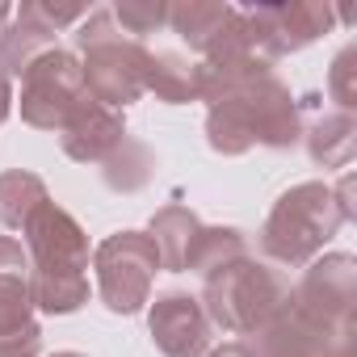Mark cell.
<instances>
[{"instance_id": "6da1fadb", "label": "cell", "mask_w": 357, "mask_h": 357, "mask_svg": "<svg viewBox=\"0 0 357 357\" xmlns=\"http://www.w3.org/2000/svg\"><path fill=\"white\" fill-rule=\"evenodd\" d=\"M76 43L84 51V89L93 101H101L105 109H122L130 101H139L143 76H147V47L126 38L114 22L109 9H97L84 17V26L76 30Z\"/></svg>"}, {"instance_id": "7a4b0ae2", "label": "cell", "mask_w": 357, "mask_h": 357, "mask_svg": "<svg viewBox=\"0 0 357 357\" xmlns=\"http://www.w3.org/2000/svg\"><path fill=\"white\" fill-rule=\"evenodd\" d=\"M340 223H344V219H340V211H336L332 185H324V181H303V185L286 190V194L273 202V211H269V219H265V227H261V248H265L273 261L298 269V265H311V261L324 252V244L340 231Z\"/></svg>"}, {"instance_id": "3957f363", "label": "cell", "mask_w": 357, "mask_h": 357, "mask_svg": "<svg viewBox=\"0 0 357 357\" xmlns=\"http://www.w3.org/2000/svg\"><path fill=\"white\" fill-rule=\"evenodd\" d=\"M286 303H290L286 282L269 265L240 257L206 278L202 311H206V319H215L231 336H257Z\"/></svg>"}, {"instance_id": "277c9868", "label": "cell", "mask_w": 357, "mask_h": 357, "mask_svg": "<svg viewBox=\"0 0 357 357\" xmlns=\"http://www.w3.org/2000/svg\"><path fill=\"white\" fill-rule=\"evenodd\" d=\"M93 269H97L101 303L114 315H135V311H143V303H151V282H155V269H160V252H155L151 236L118 231V236L97 244Z\"/></svg>"}, {"instance_id": "5b68a950", "label": "cell", "mask_w": 357, "mask_h": 357, "mask_svg": "<svg viewBox=\"0 0 357 357\" xmlns=\"http://www.w3.org/2000/svg\"><path fill=\"white\" fill-rule=\"evenodd\" d=\"M84 97V72L72 51H43L22 72V118L38 130H63V122Z\"/></svg>"}, {"instance_id": "8992f818", "label": "cell", "mask_w": 357, "mask_h": 357, "mask_svg": "<svg viewBox=\"0 0 357 357\" xmlns=\"http://www.w3.org/2000/svg\"><path fill=\"white\" fill-rule=\"evenodd\" d=\"M290 307L324 328L349 332L357 311V261L349 252H332L324 261H311L298 290L290 294Z\"/></svg>"}, {"instance_id": "52a82bcc", "label": "cell", "mask_w": 357, "mask_h": 357, "mask_svg": "<svg viewBox=\"0 0 357 357\" xmlns=\"http://www.w3.org/2000/svg\"><path fill=\"white\" fill-rule=\"evenodd\" d=\"M26 257L34 273H84L89 269V236L84 227L55 202H43L22 227Z\"/></svg>"}, {"instance_id": "ba28073f", "label": "cell", "mask_w": 357, "mask_h": 357, "mask_svg": "<svg viewBox=\"0 0 357 357\" xmlns=\"http://www.w3.org/2000/svg\"><path fill=\"white\" fill-rule=\"evenodd\" d=\"M227 101L240 109V118H244L252 143H261V147H290V143H298V135H303L298 105H294L290 89H286L273 72L248 80V84L236 89Z\"/></svg>"}, {"instance_id": "9c48e42d", "label": "cell", "mask_w": 357, "mask_h": 357, "mask_svg": "<svg viewBox=\"0 0 357 357\" xmlns=\"http://www.w3.org/2000/svg\"><path fill=\"white\" fill-rule=\"evenodd\" d=\"M252 357H357V332H336L303 319L290 303L257 332Z\"/></svg>"}, {"instance_id": "30bf717a", "label": "cell", "mask_w": 357, "mask_h": 357, "mask_svg": "<svg viewBox=\"0 0 357 357\" xmlns=\"http://www.w3.org/2000/svg\"><path fill=\"white\" fill-rule=\"evenodd\" d=\"M257 26V34L265 38L269 55L282 59L290 51H303L311 47L319 34L332 30L336 13L324 5V0H290V5H257V9H244Z\"/></svg>"}, {"instance_id": "8fae6325", "label": "cell", "mask_w": 357, "mask_h": 357, "mask_svg": "<svg viewBox=\"0 0 357 357\" xmlns=\"http://www.w3.org/2000/svg\"><path fill=\"white\" fill-rule=\"evenodd\" d=\"M151 340L164 357H206L211 353V319L198 298L172 290L151 303Z\"/></svg>"}, {"instance_id": "7c38bea8", "label": "cell", "mask_w": 357, "mask_h": 357, "mask_svg": "<svg viewBox=\"0 0 357 357\" xmlns=\"http://www.w3.org/2000/svg\"><path fill=\"white\" fill-rule=\"evenodd\" d=\"M122 139H126L122 114H118V109H105V105L93 101V97H84V101L72 109V118L63 122V130H59V143H63V151H68L76 164H101Z\"/></svg>"}, {"instance_id": "4fadbf2b", "label": "cell", "mask_w": 357, "mask_h": 357, "mask_svg": "<svg viewBox=\"0 0 357 357\" xmlns=\"http://www.w3.org/2000/svg\"><path fill=\"white\" fill-rule=\"evenodd\" d=\"M30 311V257L13 236H0V336L34 324Z\"/></svg>"}, {"instance_id": "5bb4252c", "label": "cell", "mask_w": 357, "mask_h": 357, "mask_svg": "<svg viewBox=\"0 0 357 357\" xmlns=\"http://www.w3.org/2000/svg\"><path fill=\"white\" fill-rule=\"evenodd\" d=\"M43 51H55V30L38 17V5L34 0H26V5L17 9L13 26L0 30V76H22Z\"/></svg>"}, {"instance_id": "9a60e30c", "label": "cell", "mask_w": 357, "mask_h": 357, "mask_svg": "<svg viewBox=\"0 0 357 357\" xmlns=\"http://www.w3.org/2000/svg\"><path fill=\"white\" fill-rule=\"evenodd\" d=\"M198 231H202V223H198V215L190 206H164V211H155V219H151V244L160 252V269L185 273V257H190Z\"/></svg>"}, {"instance_id": "2e32d148", "label": "cell", "mask_w": 357, "mask_h": 357, "mask_svg": "<svg viewBox=\"0 0 357 357\" xmlns=\"http://www.w3.org/2000/svg\"><path fill=\"white\" fill-rule=\"evenodd\" d=\"M231 5L223 0H181V5H168V26L181 34L194 51L206 55V47L223 34V26L231 22Z\"/></svg>"}, {"instance_id": "e0dca14e", "label": "cell", "mask_w": 357, "mask_h": 357, "mask_svg": "<svg viewBox=\"0 0 357 357\" xmlns=\"http://www.w3.org/2000/svg\"><path fill=\"white\" fill-rule=\"evenodd\" d=\"M307 151L319 168H349L353 151H357V122L353 114H328L311 126L307 135Z\"/></svg>"}, {"instance_id": "ac0fdd59", "label": "cell", "mask_w": 357, "mask_h": 357, "mask_svg": "<svg viewBox=\"0 0 357 357\" xmlns=\"http://www.w3.org/2000/svg\"><path fill=\"white\" fill-rule=\"evenodd\" d=\"M51 202L47 198V185H43V176L26 172V168H9V172H0V223L22 231L30 223V215Z\"/></svg>"}, {"instance_id": "d6986e66", "label": "cell", "mask_w": 357, "mask_h": 357, "mask_svg": "<svg viewBox=\"0 0 357 357\" xmlns=\"http://www.w3.org/2000/svg\"><path fill=\"white\" fill-rule=\"evenodd\" d=\"M143 89L155 93L168 105H181V101H198L194 93V63L172 55V51H147V76Z\"/></svg>"}, {"instance_id": "ffe728a7", "label": "cell", "mask_w": 357, "mask_h": 357, "mask_svg": "<svg viewBox=\"0 0 357 357\" xmlns=\"http://www.w3.org/2000/svg\"><path fill=\"white\" fill-rule=\"evenodd\" d=\"M30 298L43 315H72L89 303V273H34L30 269Z\"/></svg>"}, {"instance_id": "44dd1931", "label": "cell", "mask_w": 357, "mask_h": 357, "mask_svg": "<svg viewBox=\"0 0 357 357\" xmlns=\"http://www.w3.org/2000/svg\"><path fill=\"white\" fill-rule=\"evenodd\" d=\"M240 257H248V248H244V236L236 227H202L190 257H185V269L211 278V273H219L223 265H231Z\"/></svg>"}, {"instance_id": "7402d4cb", "label": "cell", "mask_w": 357, "mask_h": 357, "mask_svg": "<svg viewBox=\"0 0 357 357\" xmlns=\"http://www.w3.org/2000/svg\"><path fill=\"white\" fill-rule=\"evenodd\" d=\"M101 164H105V185L118 190V194H135V190H143V185L151 181V168H155L151 151H147L143 143H130V139H122Z\"/></svg>"}, {"instance_id": "603a6c76", "label": "cell", "mask_w": 357, "mask_h": 357, "mask_svg": "<svg viewBox=\"0 0 357 357\" xmlns=\"http://www.w3.org/2000/svg\"><path fill=\"white\" fill-rule=\"evenodd\" d=\"M206 139H211V147L219 155H244L248 147H257L252 135H248V126H244V118H240V109L227 97L211 105V114H206Z\"/></svg>"}, {"instance_id": "cb8c5ba5", "label": "cell", "mask_w": 357, "mask_h": 357, "mask_svg": "<svg viewBox=\"0 0 357 357\" xmlns=\"http://www.w3.org/2000/svg\"><path fill=\"white\" fill-rule=\"evenodd\" d=\"M109 13H114L118 30L130 34L135 43L168 26V5H164V0H118Z\"/></svg>"}, {"instance_id": "d4e9b609", "label": "cell", "mask_w": 357, "mask_h": 357, "mask_svg": "<svg viewBox=\"0 0 357 357\" xmlns=\"http://www.w3.org/2000/svg\"><path fill=\"white\" fill-rule=\"evenodd\" d=\"M328 89H332V101L340 105V114H353V105H357V47H344L336 55Z\"/></svg>"}, {"instance_id": "484cf974", "label": "cell", "mask_w": 357, "mask_h": 357, "mask_svg": "<svg viewBox=\"0 0 357 357\" xmlns=\"http://www.w3.org/2000/svg\"><path fill=\"white\" fill-rule=\"evenodd\" d=\"M43 344V328L38 324H26L9 336H0V357H22V353H38Z\"/></svg>"}, {"instance_id": "4316f807", "label": "cell", "mask_w": 357, "mask_h": 357, "mask_svg": "<svg viewBox=\"0 0 357 357\" xmlns=\"http://www.w3.org/2000/svg\"><path fill=\"white\" fill-rule=\"evenodd\" d=\"M332 198H336V211H340V219H344V223H353V219H357V202H353V176H340V185L332 190Z\"/></svg>"}, {"instance_id": "83f0119b", "label": "cell", "mask_w": 357, "mask_h": 357, "mask_svg": "<svg viewBox=\"0 0 357 357\" xmlns=\"http://www.w3.org/2000/svg\"><path fill=\"white\" fill-rule=\"evenodd\" d=\"M206 357H252V349H248L244 340H231V344H223V349H215V353H206Z\"/></svg>"}, {"instance_id": "f1b7e54d", "label": "cell", "mask_w": 357, "mask_h": 357, "mask_svg": "<svg viewBox=\"0 0 357 357\" xmlns=\"http://www.w3.org/2000/svg\"><path fill=\"white\" fill-rule=\"evenodd\" d=\"M9 109H13V89H9V80L0 76V122L9 118Z\"/></svg>"}, {"instance_id": "f546056e", "label": "cell", "mask_w": 357, "mask_h": 357, "mask_svg": "<svg viewBox=\"0 0 357 357\" xmlns=\"http://www.w3.org/2000/svg\"><path fill=\"white\" fill-rule=\"evenodd\" d=\"M9 13H13V9L5 5V0H0V30H5V22H9Z\"/></svg>"}, {"instance_id": "4dcf8cb0", "label": "cell", "mask_w": 357, "mask_h": 357, "mask_svg": "<svg viewBox=\"0 0 357 357\" xmlns=\"http://www.w3.org/2000/svg\"><path fill=\"white\" fill-rule=\"evenodd\" d=\"M55 357H84V353H55Z\"/></svg>"}, {"instance_id": "1f68e13d", "label": "cell", "mask_w": 357, "mask_h": 357, "mask_svg": "<svg viewBox=\"0 0 357 357\" xmlns=\"http://www.w3.org/2000/svg\"><path fill=\"white\" fill-rule=\"evenodd\" d=\"M22 357H38V353H22Z\"/></svg>"}]
</instances>
